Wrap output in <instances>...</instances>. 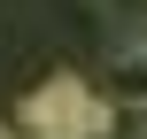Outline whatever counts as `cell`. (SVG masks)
I'll return each mask as SVG.
<instances>
[{
	"label": "cell",
	"instance_id": "3957f363",
	"mask_svg": "<svg viewBox=\"0 0 147 139\" xmlns=\"http://www.w3.org/2000/svg\"><path fill=\"white\" fill-rule=\"evenodd\" d=\"M132 139H147V108H132Z\"/></svg>",
	"mask_w": 147,
	"mask_h": 139
},
{
	"label": "cell",
	"instance_id": "7a4b0ae2",
	"mask_svg": "<svg viewBox=\"0 0 147 139\" xmlns=\"http://www.w3.org/2000/svg\"><path fill=\"white\" fill-rule=\"evenodd\" d=\"M116 85L132 93V108H147V46H132V54L116 62Z\"/></svg>",
	"mask_w": 147,
	"mask_h": 139
},
{
	"label": "cell",
	"instance_id": "277c9868",
	"mask_svg": "<svg viewBox=\"0 0 147 139\" xmlns=\"http://www.w3.org/2000/svg\"><path fill=\"white\" fill-rule=\"evenodd\" d=\"M0 139H23V132H16V124H0Z\"/></svg>",
	"mask_w": 147,
	"mask_h": 139
},
{
	"label": "cell",
	"instance_id": "6da1fadb",
	"mask_svg": "<svg viewBox=\"0 0 147 139\" xmlns=\"http://www.w3.org/2000/svg\"><path fill=\"white\" fill-rule=\"evenodd\" d=\"M85 116H93V93L62 70V77H47L23 108H16V124H23V139H85Z\"/></svg>",
	"mask_w": 147,
	"mask_h": 139
}]
</instances>
